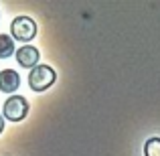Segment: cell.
Masks as SVG:
<instances>
[{"instance_id": "cell-1", "label": "cell", "mask_w": 160, "mask_h": 156, "mask_svg": "<svg viewBox=\"0 0 160 156\" xmlns=\"http://www.w3.org/2000/svg\"><path fill=\"white\" fill-rule=\"evenodd\" d=\"M55 81H57V73L51 65H37L28 73V87L37 93L47 91L51 85H55Z\"/></svg>"}, {"instance_id": "cell-2", "label": "cell", "mask_w": 160, "mask_h": 156, "mask_svg": "<svg viewBox=\"0 0 160 156\" xmlns=\"http://www.w3.org/2000/svg\"><path fill=\"white\" fill-rule=\"evenodd\" d=\"M37 33H39V27H37V23L31 18V16L20 14V16H16V18H12V23H10L12 41L28 43V41H32L37 37Z\"/></svg>"}, {"instance_id": "cell-3", "label": "cell", "mask_w": 160, "mask_h": 156, "mask_svg": "<svg viewBox=\"0 0 160 156\" xmlns=\"http://www.w3.org/2000/svg\"><path fill=\"white\" fill-rule=\"evenodd\" d=\"M28 112H31V105H28V99L22 95H10L2 105L4 120L10 122H22L28 116Z\"/></svg>"}, {"instance_id": "cell-4", "label": "cell", "mask_w": 160, "mask_h": 156, "mask_svg": "<svg viewBox=\"0 0 160 156\" xmlns=\"http://www.w3.org/2000/svg\"><path fill=\"white\" fill-rule=\"evenodd\" d=\"M16 61H18L20 67H24V69H35L37 63H39L41 59V53L37 47H32V45H24V47H18V51L14 53Z\"/></svg>"}, {"instance_id": "cell-5", "label": "cell", "mask_w": 160, "mask_h": 156, "mask_svg": "<svg viewBox=\"0 0 160 156\" xmlns=\"http://www.w3.org/2000/svg\"><path fill=\"white\" fill-rule=\"evenodd\" d=\"M20 87V75L14 69H2L0 71V91L2 93H14Z\"/></svg>"}, {"instance_id": "cell-6", "label": "cell", "mask_w": 160, "mask_h": 156, "mask_svg": "<svg viewBox=\"0 0 160 156\" xmlns=\"http://www.w3.org/2000/svg\"><path fill=\"white\" fill-rule=\"evenodd\" d=\"M16 53L14 49V41L10 35H0V59H8Z\"/></svg>"}, {"instance_id": "cell-7", "label": "cell", "mask_w": 160, "mask_h": 156, "mask_svg": "<svg viewBox=\"0 0 160 156\" xmlns=\"http://www.w3.org/2000/svg\"><path fill=\"white\" fill-rule=\"evenodd\" d=\"M144 156H160V138H150V140H146Z\"/></svg>"}, {"instance_id": "cell-8", "label": "cell", "mask_w": 160, "mask_h": 156, "mask_svg": "<svg viewBox=\"0 0 160 156\" xmlns=\"http://www.w3.org/2000/svg\"><path fill=\"white\" fill-rule=\"evenodd\" d=\"M4 128H6V126H4V116H2V113H0V134L4 132Z\"/></svg>"}]
</instances>
